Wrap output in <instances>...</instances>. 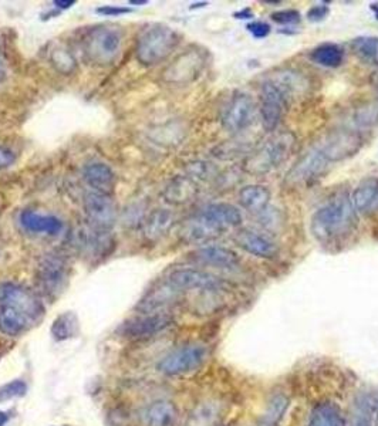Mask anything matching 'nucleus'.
Here are the masks:
<instances>
[{
    "instance_id": "obj_1",
    "label": "nucleus",
    "mask_w": 378,
    "mask_h": 426,
    "mask_svg": "<svg viewBox=\"0 0 378 426\" xmlns=\"http://www.w3.org/2000/svg\"><path fill=\"white\" fill-rule=\"evenodd\" d=\"M243 216L230 203H212L189 218L181 229V236L188 243H205L226 230L239 228Z\"/></svg>"
},
{
    "instance_id": "obj_2",
    "label": "nucleus",
    "mask_w": 378,
    "mask_h": 426,
    "mask_svg": "<svg viewBox=\"0 0 378 426\" xmlns=\"http://www.w3.org/2000/svg\"><path fill=\"white\" fill-rule=\"evenodd\" d=\"M357 225L356 209L346 193L334 195L310 219V232L320 243H332L352 233Z\"/></svg>"
},
{
    "instance_id": "obj_3",
    "label": "nucleus",
    "mask_w": 378,
    "mask_h": 426,
    "mask_svg": "<svg viewBox=\"0 0 378 426\" xmlns=\"http://www.w3.org/2000/svg\"><path fill=\"white\" fill-rule=\"evenodd\" d=\"M180 44V34L170 26L153 24L141 31L136 46V57L145 67L167 60Z\"/></svg>"
},
{
    "instance_id": "obj_4",
    "label": "nucleus",
    "mask_w": 378,
    "mask_h": 426,
    "mask_svg": "<svg viewBox=\"0 0 378 426\" xmlns=\"http://www.w3.org/2000/svg\"><path fill=\"white\" fill-rule=\"evenodd\" d=\"M295 145L296 137L293 133H279L249 155L243 162V168L250 175H266L282 166L289 159Z\"/></svg>"
},
{
    "instance_id": "obj_5",
    "label": "nucleus",
    "mask_w": 378,
    "mask_h": 426,
    "mask_svg": "<svg viewBox=\"0 0 378 426\" xmlns=\"http://www.w3.org/2000/svg\"><path fill=\"white\" fill-rule=\"evenodd\" d=\"M123 46V31L116 26H96L83 39L86 57L97 66H108L116 61Z\"/></svg>"
},
{
    "instance_id": "obj_6",
    "label": "nucleus",
    "mask_w": 378,
    "mask_h": 426,
    "mask_svg": "<svg viewBox=\"0 0 378 426\" xmlns=\"http://www.w3.org/2000/svg\"><path fill=\"white\" fill-rule=\"evenodd\" d=\"M70 265L64 255L47 253L44 255L36 269V283L40 293L48 298L58 297L68 280Z\"/></svg>"
},
{
    "instance_id": "obj_7",
    "label": "nucleus",
    "mask_w": 378,
    "mask_h": 426,
    "mask_svg": "<svg viewBox=\"0 0 378 426\" xmlns=\"http://www.w3.org/2000/svg\"><path fill=\"white\" fill-rule=\"evenodd\" d=\"M0 304L10 305L23 313L31 323L39 321L44 315V304L36 293L21 284L13 282L0 283Z\"/></svg>"
},
{
    "instance_id": "obj_8",
    "label": "nucleus",
    "mask_w": 378,
    "mask_h": 426,
    "mask_svg": "<svg viewBox=\"0 0 378 426\" xmlns=\"http://www.w3.org/2000/svg\"><path fill=\"white\" fill-rule=\"evenodd\" d=\"M363 146V137L353 130L330 131L316 146L329 162H339L356 155Z\"/></svg>"
},
{
    "instance_id": "obj_9",
    "label": "nucleus",
    "mask_w": 378,
    "mask_h": 426,
    "mask_svg": "<svg viewBox=\"0 0 378 426\" xmlns=\"http://www.w3.org/2000/svg\"><path fill=\"white\" fill-rule=\"evenodd\" d=\"M208 351L198 344L184 345L168 354L158 364V370L165 375H183L198 370L206 360Z\"/></svg>"
},
{
    "instance_id": "obj_10",
    "label": "nucleus",
    "mask_w": 378,
    "mask_h": 426,
    "mask_svg": "<svg viewBox=\"0 0 378 426\" xmlns=\"http://www.w3.org/2000/svg\"><path fill=\"white\" fill-rule=\"evenodd\" d=\"M84 213L90 226L108 232L117 222V208L111 195L100 192H87L83 199Z\"/></svg>"
},
{
    "instance_id": "obj_11",
    "label": "nucleus",
    "mask_w": 378,
    "mask_h": 426,
    "mask_svg": "<svg viewBox=\"0 0 378 426\" xmlns=\"http://www.w3.org/2000/svg\"><path fill=\"white\" fill-rule=\"evenodd\" d=\"M329 163L330 162L325 158V155L315 146L303 153L289 169L286 173V183L289 186L309 185L326 172Z\"/></svg>"
},
{
    "instance_id": "obj_12",
    "label": "nucleus",
    "mask_w": 378,
    "mask_h": 426,
    "mask_svg": "<svg viewBox=\"0 0 378 426\" xmlns=\"http://www.w3.org/2000/svg\"><path fill=\"white\" fill-rule=\"evenodd\" d=\"M256 116L255 101L247 94H236L223 113L222 126L229 133H242L255 123Z\"/></svg>"
},
{
    "instance_id": "obj_13",
    "label": "nucleus",
    "mask_w": 378,
    "mask_h": 426,
    "mask_svg": "<svg viewBox=\"0 0 378 426\" xmlns=\"http://www.w3.org/2000/svg\"><path fill=\"white\" fill-rule=\"evenodd\" d=\"M173 321L174 318L167 313H150L126 321L120 327V333L126 338L145 340L167 330Z\"/></svg>"
},
{
    "instance_id": "obj_14",
    "label": "nucleus",
    "mask_w": 378,
    "mask_h": 426,
    "mask_svg": "<svg viewBox=\"0 0 378 426\" xmlns=\"http://www.w3.org/2000/svg\"><path fill=\"white\" fill-rule=\"evenodd\" d=\"M206 59L199 50H188L180 54L173 64L164 71V78L174 84H188L196 80L205 69Z\"/></svg>"
},
{
    "instance_id": "obj_15",
    "label": "nucleus",
    "mask_w": 378,
    "mask_h": 426,
    "mask_svg": "<svg viewBox=\"0 0 378 426\" xmlns=\"http://www.w3.org/2000/svg\"><path fill=\"white\" fill-rule=\"evenodd\" d=\"M260 118L265 131L273 133L283 117V111L287 107L286 97L266 80L260 87Z\"/></svg>"
},
{
    "instance_id": "obj_16",
    "label": "nucleus",
    "mask_w": 378,
    "mask_h": 426,
    "mask_svg": "<svg viewBox=\"0 0 378 426\" xmlns=\"http://www.w3.org/2000/svg\"><path fill=\"white\" fill-rule=\"evenodd\" d=\"M73 238L76 248L88 258L91 256L100 259L103 256H107L113 250L114 245L108 232L96 229L90 225L87 228H80L73 235Z\"/></svg>"
},
{
    "instance_id": "obj_17",
    "label": "nucleus",
    "mask_w": 378,
    "mask_h": 426,
    "mask_svg": "<svg viewBox=\"0 0 378 426\" xmlns=\"http://www.w3.org/2000/svg\"><path fill=\"white\" fill-rule=\"evenodd\" d=\"M168 283L178 291L187 290H205V291H218L222 290V280L196 269H178L174 270L170 278Z\"/></svg>"
},
{
    "instance_id": "obj_18",
    "label": "nucleus",
    "mask_w": 378,
    "mask_h": 426,
    "mask_svg": "<svg viewBox=\"0 0 378 426\" xmlns=\"http://www.w3.org/2000/svg\"><path fill=\"white\" fill-rule=\"evenodd\" d=\"M192 259L206 266H213L218 269H228V270H233L240 265L239 256L230 249H226L222 246L200 248L192 253Z\"/></svg>"
},
{
    "instance_id": "obj_19",
    "label": "nucleus",
    "mask_w": 378,
    "mask_h": 426,
    "mask_svg": "<svg viewBox=\"0 0 378 426\" xmlns=\"http://www.w3.org/2000/svg\"><path fill=\"white\" fill-rule=\"evenodd\" d=\"M235 240L239 248L256 258L273 259L277 255V246L272 240L249 229L240 230Z\"/></svg>"
},
{
    "instance_id": "obj_20",
    "label": "nucleus",
    "mask_w": 378,
    "mask_h": 426,
    "mask_svg": "<svg viewBox=\"0 0 378 426\" xmlns=\"http://www.w3.org/2000/svg\"><path fill=\"white\" fill-rule=\"evenodd\" d=\"M83 178L94 192L111 195V192L114 191L116 173L108 165L103 162L88 163L83 171Z\"/></svg>"
},
{
    "instance_id": "obj_21",
    "label": "nucleus",
    "mask_w": 378,
    "mask_h": 426,
    "mask_svg": "<svg viewBox=\"0 0 378 426\" xmlns=\"http://www.w3.org/2000/svg\"><path fill=\"white\" fill-rule=\"evenodd\" d=\"M352 203L359 213H376L378 211V179L367 178L362 181L352 195Z\"/></svg>"
},
{
    "instance_id": "obj_22",
    "label": "nucleus",
    "mask_w": 378,
    "mask_h": 426,
    "mask_svg": "<svg viewBox=\"0 0 378 426\" xmlns=\"http://www.w3.org/2000/svg\"><path fill=\"white\" fill-rule=\"evenodd\" d=\"M19 219L23 229L30 233L58 235L63 230V222L53 215H41L33 211H23Z\"/></svg>"
},
{
    "instance_id": "obj_23",
    "label": "nucleus",
    "mask_w": 378,
    "mask_h": 426,
    "mask_svg": "<svg viewBox=\"0 0 378 426\" xmlns=\"http://www.w3.org/2000/svg\"><path fill=\"white\" fill-rule=\"evenodd\" d=\"M147 426H180V411L171 401H155L144 412Z\"/></svg>"
},
{
    "instance_id": "obj_24",
    "label": "nucleus",
    "mask_w": 378,
    "mask_h": 426,
    "mask_svg": "<svg viewBox=\"0 0 378 426\" xmlns=\"http://www.w3.org/2000/svg\"><path fill=\"white\" fill-rule=\"evenodd\" d=\"M175 223V215L168 209L153 211L144 222V235L148 240H158L165 236Z\"/></svg>"
},
{
    "instance_id": "obj_25",
    "label": "nucleus",
    "mask_w": 378,
    "mask_h": 426,
    "mask_svg": "<svg viewBox=\"0 0 378 426\" xmlns=\"http://www.w3.org/2000/svg\"><path fill=\"white\" fill-rule=\"evenodd\" d=\"M270 192L263 185H247L239 192V203L250 213H263L267 209Z\"/></svg>"
},
{
    "instance_id": "obj_26",
    "label": "nucleus",
    "mask_w": 378,
    "mask_h": 426,
    "mask_svg": "<svg viewBox=\"0 0 378 426\" xmlns=\"http://www.w3.org/2000/svg\"><path fill=\"white\" fill-rule=\"evenodd\" d=\"M198 193L195 181L189 176H178L173 179L164 191V198L171 205H185Z\"/></svg>"
},
{
    "instance_id": "obj_27",
    "label": "nucleus",
    "mask_w": 378,
    "mask_h": 426,
    "mask_svg": "<svg viewBox=\"0 0 378 426\" xmlns=\"http://www.w3.org/2000/svg\"><path fill=\"white\" fill-rule=\"evenodd\" d=\"M269 81L286 97L287 101L295 97V94L303 93L309 86L305 76L295 70L277 71L275 77L269 78Z\"/></svg>"
},
{
    "instance_id": "obj_28",
    "label": "nucleus",
    "mask_w": 378,
    "mask_h": 426,
    "mask_svg": "<svg viewBox=\"0 0 378 426\" xmlns=\"http://www.w3.org/2000/svg\"><path fill=\"white\" fill-rule=\"evenodd\" d=\"M378 404L372 395H360L353 405L347 426H376Z\"/></svg>"
},
{
    "instance_id": "obj_29",
    "label": "nucleus",
    "mask_w": 378,
    "mask_h": 426,
    "mask_svg": "<svg viewBox=\"0 0 378 426\" xmlns=\"http://www.w3.org/2000/svg\"><path fill=\"white\" fill-rule=\"evenodd\" d=\"M30 324H33L23 313L19 310L0 304V331L7 337H17L23 334Z\"/></svg>"
},
{
    "instance_id": "obj_30",
    "label": "nucleus",
    "mask_w": 378,
    "mask_h": 426,
    "mask_svg": "<svg viewBox=\"0 0 378 426\" xmlns=\"http://www.w3.org/2000/svg\"><path fill=\"white\" fill-rule=\"evenodd\" d=\"M309 57L317 66L337 69L344 61V50L336 43H323L313 49Z\"/></svg>"
},
{
    "instance_id": "obj_31",
    "label": "nucleus",
    "mask_w": 378,
    "mask_h": 426,
    "mask_svg": "<svg viewBox=\"0 0 378 426\" xmlns=\"http://www.w3.org/2000/svg\"><path fill=\"white\" fill-rule=\"evenodd\" d=\"M177 293H180L177 288H174L170 283L165 285H161L155 290H153L138 305V308L141 311H144V314H150V313H161L160 310L163 307H165L167 304H170Z\"/></svg>"
},
{
    "instance_id": "obj_32",
    "label": "nucleus",
    "mask_w": 378,
    "mask_h": 426,
    "mask_svg": "<svg viewBox=\"0 0 378 426\" xmlns=\"http://www.w3.org/2000/svg\"><path fill=\"white\" fill-rule=\"evenodd\" d=\"M309 426H346L343 414L336 404H319L310 415Z\"/></svg>"
},
{
    "instance_id": "obj_33",
    "label": "nucleus",
    "mask_w": 378,
    "mask_h": 426,
    "mask_svg": "<svg viewBox=\"0 0 378 426\" xmlns=\"http://www.w3.org/2000/svg\"><path fill=\"white\" fill-rule=\"evenodd\" d=\"M78 334V317L73 311L60 314L51 325V335L56 341H66Z\"/></svg>"
},
{
    "instance_id": "obj_34",
    "label": "nucleus",
    "mask_w": 378,
    "mask_h": 426,
    "mask_svg": "<svg viewBox=\"0 0 378 426\" xmlns=\"http://www.w3.org/2000/svg\"><path fill=\"white\" fill-rule=\"evenodd\" d=\"M354 54L364 63L378 66V37L362 36L356 37L350 43Z\"/></svg>"
},
{
    "instance_id": "obj_35",
    "label": "nucleus",
    "mask_w": 378,
    "mask_h": 426,
    "mask_svg": "<svg viewBox=\"0 0 378 426\" xmlns=\"http://www.w3.org/2000/svg\"><path fill=\"white\" fill-rule=\"evenodd\" d=\"M50 63L61 74H70L77 67V61L73 53L61 44H56L50 50Z\"/></svg>"
},
{
    "instance_id": "obj_36",
    "label": "nucleus",
    "mask_w": 378,
    "mask_h": 426,
    "mask_svg": "<svg viewBox=\"0 0 378 426\" xmlns=\"http://www.w3.org/2000/svg\"><path fill=\"white\" fill-rule=\"evenodd\" d=\"M289 405V401L283 395L273 397V400L269 402L267 411L263 414V418L259 421L257 426H276L277 422L282 420L283 414L286 412Z\"/></svg>"
},
{
    "instance_id": "obj_37",
    "label": "nucleus",
    "mask_w": 378,
    "mask_h": 426,
    "mask_svg": "<svg viewBox=\"0 0 378 426\" xmlns=\"http://www.w3.org/2000/svg\"><path fill=\"white\" fill-rule=\"evenodd\" d=\"M27 392V384L23 380H13L0 387V404L11 401L14 398L24 397Z\"/></svg>"
},
{
    "instance_id": "obj_38",
    "label": "nucleus",
    "mask_w": 378,
    "mask_h": 426,
    "mask_svg": "<svg viewBox=\"0 0 378 426\" xmlns=\"http://www.w3.org/2000/svg\"><path fill=\"white\" fill-rule=\"evenodd\" d=\"M245 152H246V148L243 146V143L237 141H228L218 145L213 149V156H216L222 161H229V159H235V158L240 156Z\"/></svg>"
},
{
    "instance_id": "obj_39",
    "label": "nucleus",
    "mask_w": 378,
    "mask_h": 426,
    "mask_svg": "<svg viewBox=\"0 0 378 426\" xmlns=\"http://www.w3.org/2000/svg\"><path fill=\"white\" fill-rule=\"evenodd\" d=\"M215 411L210 405H200L190 417L187 426H209L213 422Z\"/></svg>"
},
{
    "instance_id": "obj_40",
    "label": "nucleus",
    "mask_w": 378,
    "mask_h": 426,
    "mask_svg": "<svg viewBox=\"0 0 378 426\" xmlns=\"http://www.w3.org/2000/svg\"><path fill=\"white\" fill-rule=\"evenodd\" d=\"M272 21L282 24V26H295L299 24L302 20V16L297 10L295 9H285V10H277L270 14Z\"/></svg>"
},
{
    "instance_id": "obj_41",
    "label": "nucleus",
    "mask_w": 378,
    "mask_h": 426,
    "mask_svg": "<svg viewBox=\"0 0 378 426\" xmlns=\"http://www.w3.org/2000/svg\"><path fill=\"white\" fill-rule=\"evenodd\" d=\"M189 178L195 179H208L215 173V168L208 162H193L188 166Z\"/></svg>"
},
{
    "instance_id": "obj_42",
    "label": "nucleus",
    "mask_w": 378,
    "mask_h": 426,
    "mask_svg": "<svg viewBox=\"0 0 378 426\" xmlns=\"http://www.w3.org/2000/svg\"><path fill=\"white\" fill-rule=\"evenodd\" d=\"M246 30L255 37V39H265L270 34L272 27L269 23L266 21H260V20H253L246 26Z\"/></svg>"
},
{
    "instance_id": "obj_43",
    "label": "nucleus",
    "mask_w": 378,
    "mask_h": 426,
    "mask_svg": "<svg viewBox=\"0 0 378 426\" xmlns=\"http://www.w3.org/2000/svg\"><path fill=\"white\" fill-rule=\"evenodd\" d=\"M329 13H330V7L325 3H322V4H316V6L310 7L307 10L306 17L313 23H319V21L325 20L329 16Z\"/></svg>"
},
{
    "instance_id": "obj_44",
    "label": "nucleus",
    "mask_w": 378,
    "mask_h": 426,
    "mask_svg": "<svg viewBox=\"0 0 378 426\" xmlns=\"http://www.w3.org/2000/svg\"><path fill=\"white\" fill-rule=\"evenodd\" d=\"M96 11L98 14H103V16H121V14H126V13H130L131 9L130 7H123V6H101V7H97Z\"/></svg>"
},
{
    "instance_id": "obj_45",
    "label": "nucleus",
    "mask_w": 378,
    "mask_h": 426,
    "mask_svg": "<svg viewBox=\"0 0 378 426\" xmlns=\"http://www.w3.org/2000/svg\"><path fill=\"white\" fill-rule=\"evenodd\" d=\"M14 162H16V153L11 149L0 145V169L7 168Z\"/></svg>"
},
{
    "instance_id": "obj_46",
    "label": "nucleus",
    "mask_w": 378,
    "mask_h": 426,
    "mask_svg": "<svg viewBox=\"0 0 378 426\" xmlns=\"http://www.w3.org/2000/svg\"><path fill=\"white\" fill-rule=\"evenodd\" d=\"M233 17L237 19V20H249V19L255 17V13L249 7H246V9H242L239 11H235Z\"/></svg>"
},
{
    "instance_id": "obj_47",
    "label": "nucleus",
    "mask_w": 378,
    "mask_h": 426,
    "mask_svg": "<svg viewBox=\"0 0 378 426\" xmlns=\"http://www.w3.org/2000/svg\"><path fill=\"white\" fill-rule=\"evenodd\" d=\"M53 4L56 6V7H58V9H70L71 6H74L76 4V0H54L53 1Z\"/></svg>"
},
{
    "instance_id": "obj_48",
    "label": "nucleus",
    "mask_w": 378,
    "mask_h": 426,
    "mask_svg": "<svg viewBox=\"0 0 378 426\" xmlns=\"http://www.w3.org/2000/svg\"><path fill=\"white\" fill-rule=\"evenodd\" d=\"M6 76H7L6 64H4V60H3V56H1V51H0V83L6 80Z\"/></svg>"
},
{
    "instance_id": "obj_49",
    "label": "nucleus",
    "mask_w": 378,
    "mask_h": 426,
    "mask_svg": "<svg viewBox=\"0 0 378 426\" xmlns=\"http://www.w3.org/2000/svg\"><path fill=\"white\" fill-rule=\"evenodd\" d=\"M7 421H9V417H7V414L0 411V426L6 425V424H7Z\"/></svg>"
},
{
    "instance_id": "obj_50",
    "label": "nucleus",
    "mask_w": 378,
    "mask_h": 426,
    "mask_svg": "<svg viewBox=\"0 0 378 426\" xmlns=\"http://www.w3.org/2000/svg\"><path fill=\"white\" fill-rule=\"evenodd\" d=\"M370 9H372V11L374 13V16H376V19L378 20V3H372Z\"/></svg>"
},
{
    "instance_id": "obj_51",
    "label": "nucleus",
    "mask_w": 378,
    "mask_h": 426,
    "mask_svg": "<svg viewBox=\"0 0 378 426\" xmlns=\"http://www.w3.org/2000/svg\"><path fill=\"white\" fill-rule=\"evenodd\" d=\"M148 0H131L130 4H147Z\"/></svg>"
},
{
    "instance_id": "obj_52",
    "label": "nucleus",
    "mask_w": 378,
    "mask_h": 426,
    "mask_svg": "<svg viewBox=\"0 0 378 426\" xmlns=\"http://www.w3.org/2000/svg\"><path fill=\"white\" fill-rule=\"evenodd\" d=\"M208 3H196V4H192L190 9H196V7H202V6H206Z\"/></svg>"
},
{
    "instance_id": "obj_53",
    "label": "nucleus",
    "mask_w": 378,
    "mask_h": 426,
    "mask_svg": "<svg viewBox=\"0 0 378 426\" xmlns=\"http://www.w3.org/2000/svg\"><path fill=\"white\" fill-rule=\"evenodd\" d=\"M377 421H378V415H377Z\"/></svg>"
}]
</instances>
